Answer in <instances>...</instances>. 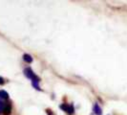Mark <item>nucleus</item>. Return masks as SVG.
Masks as SVG:
<instances>
[{
	"label": "nucleus",
	"instance_id": "obj_1",
	"mask_svg": "<svg viewBox=\"0 0 127 115\" xmlns=\"http://www.w3.org/2000/svg\"><path fill=\"white\" fill-rule=\"evenodd\" d=\"M24 73L25 75H26V77H28L29 79H31L33 82H36L38 83L39 82V78L34 73V71L32 70V69L30 67H27V68H25V70H24Z\"/></svg>",
	"mask_w": 127,
	"mask_h": 115
},
{
	"label": "nucleus",
	"instance_id": "obj_2",
	"mask_svg": "<svg viewBox=\"0 0 127 115\" xmlns=\"http://www.w3.org/2000/svg\"><path fill=\"white\" fill-rule=\"evenodd\" d=\"M4 114L5 115H10L11 114V111H12V106L10 104H7L5 105V107H4Z\"/></svg>",
	"mask_w": 127,
	"mask_h": 115
},
{
	"label": "nucleus",
	"instance_id": "obj_3",
	"mask_svg": "<svg viewBox=\"0 0 127 115\" xmlns=\"http://www.w3.org/2000/svg\"><path fill=\"white\" fill-rule=\"evenodd\" d=\"M94 111H95V113H96V115H101V114H102L101 108L99 107V106H98L97 104H96V105H95V106H94Z\"/></svg>",
	"mask_w": 127,
	"mask_h": 115
},
{
	"label": "nucleus",
	"instance_id": "obj_4",
	"mask_svg": "<svg viewBox=\"0 0 127 115\" xmlns=\"http://www.w3.org/2000/svg\"><path fill=\"white\" fill-rule=\"evenodd\" d=\"M23 60L26 61V62H32L33 61V58L30 56V55H28V54H25L24 56H23Z\"/></svg>",
	"mask_w": 127,
	"mask_h": 115
},
{
	"label": "nucleus",
	"instance_id": "obj_5",
	"mask_svg": "<svg viewBox=\"0 0 127 115\" xmlns=\"http://www.w3.org/2000/svg\"><path fill=\"white\" fill-rule=\"evenodd\" d=\"M8 97H9V94L7 93L6 91H4V90L0 91V98H2V99H8Z\"/></svg>",
	"mask_w": 127,
	"mask_h": 115
},
{
	"label": "nucleus",
	"instance_id": "obj_6",
	"mask_svg": "<svg viewBox=\"0 0 127 115\" xmlns=\"http://www.w3.org/2000/svg\"><path fill=\"white\" fill-rule=\"evenodd\" d=\"M67 112H68L69 114H73V113H74V106H73V105H70V106H69V107H68V109H67Z\"/></svg>",
	"mask_w": 127,
	"mask_h": 115
},
{
	"label": "nucleus",
	"instance_id": "obj_7",
	"mask_svg": "<svg viewBox=\"0 0 127 115\" xmlns=\"http://www.w3.org/2000/svg\"><path fill=\"white\" fill-rule=\"evenodd\" d=\"M68 107H69L68 104H63V105H61V106H60V108H61V109H63V110H64V111H66V112H67Z\"/></svg>",
	"mask_w": 127,
	"mask_h": 115
},
{
	"label": "nucleus",
	"instance_id": "obj_8",
	"mask_svg": "<svg viewBox=\"0 0 127 115\" xmlns=\"http://www.w3.org/2000/svg\"><path fill=\"white\" fill-rule=\"evenodd\" d=\"M4 107H5V105H4V103L0 102V112H2V111L4 110Z\"/></svg>",
	"mask_w": 127,
	"mask_h": 115
},
{
	"label": "nucleus",
	"instance_id": "obj_9",
	"mask_svg": "<svg viewBox=\"0 0 127 115\" xmlns=\"http://www.w3.org/2000/svg\"><path fill=\"white\" fill-rule=\"evenodd\" d=\"M33 85H34V86H35V87L36 89L40 90V87H39V86L37 85V83H36V82H33Z\"/></svg>",
	"mask_w": 127,
	"mask_h": 115
},
{
	"label": "nucleus",
	"instance_id": "obj_10",
	"mask_svg": "<svg viewBox=\"0 0 127 115\" xmlns=\"http://www.w3.org/2000/svg\"><path fill=\"white\" fill-rule=\"evenodd\" d=\"M3 83H4V80H3V78L0 77V84H3Z\"/></svg>",
	"mask_w": 127,
	"mask_h": 115
}]
</instances>
